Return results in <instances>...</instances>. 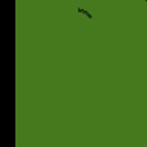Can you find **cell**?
<instances>
[{
	"label": "cell",
	"instance_id": "6da1fadb",
	"mask_svg": "<svg viewBox=\"0 0 147 147\" xmlns=\"http://www.w3.org/2000/svg\"><path fill=\"white\" fill-rule=\"evenodd\" d=\"M77 12H80V14H83V16H86L87 18H89V20H92V18H94V16H92V12H89L87 9L81 8V6H78V8H77Z\"/></svg>",
	"mask_w": 147,
	"mask_h": 147
},
{
	"label": "cell",
	"instance_id": "7a4b0ae2",
	"mask_svg": "<svg viewBox=\"0 0 147 147\" xmlns=\"http://www.w3.org/2000/svg\"><path fill=\"white\" fill-rule=\"evenodd\" d=\"M146 3H147V0H146Z\"/></svg>",
	"mask_w": 147,
	"mask_h": 147
}]
</instances>
